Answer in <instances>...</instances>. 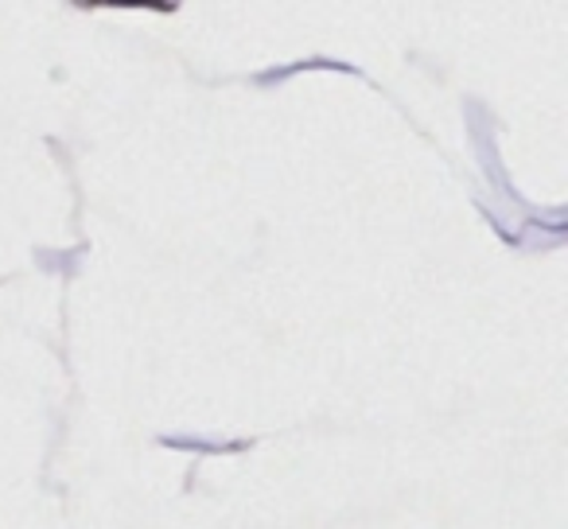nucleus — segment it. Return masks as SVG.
I'll use <instances>...</instances> for the list:
<instances>
[]
</instances>
